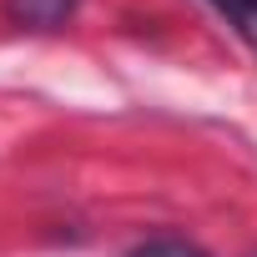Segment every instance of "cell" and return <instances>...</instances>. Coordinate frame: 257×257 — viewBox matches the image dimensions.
I'll list each match as a JSON object with an SVG mask.
<instances>
[{
  "label": "cell",
  "instance_id": "1",
  "mask_svg": "<svg viewBox=\"0 0 257 257\" xmlns=\"http://www.w3.org/2000/svg\"><path fill=\"white\" fill-rule=\"evenodd\" d=\"M6 16L31 31H56L76 16V0H6Z\"/></svg>",
  "mask_w": 257,
  "mask_h": 257
},
{
  "label": "cell",
  "instance_id": "3",
  "mask_svg": "<svg viewBox=\"0 0 257 257\" xmlns=\"http://www.w3.org/2000/svg\"><path fill=\"white\" fill-rule=\"evenodd\" d=\"M132 257H207L197 242H187V237H152V242H142Z\"/></svg>",
  "mask_w": 257,
  "mask_h": 257
},
{
  "label": "cell",
  "instance_id": "4",
  "mask_svg": "<svg viewBox=\"0 0 257 257\" xmlns=\"http://www.w3.org/2000/svg\"><path fill=\"white\" fill-rule=\"evenodd\" d=\"M247 257H257V252H247Z\"/></svg>",
  "mask_w": 257,
  "mask_h": 257
},
{
  "label": "cell",
  "instance_id": "2",
  "mask_svg": "<svg viewBox=\"0 0 257 257\" xmlns=\"http://www.w3.org/2000/svg\"><path fill=\"white\" fill-rule=\"evenodd\" d=\"M207 6H217V16H227V26L257 46V0H207Z\"/></svg>",
  "mask_w": 257,
  "mask_h": 257
}]
</instances>
